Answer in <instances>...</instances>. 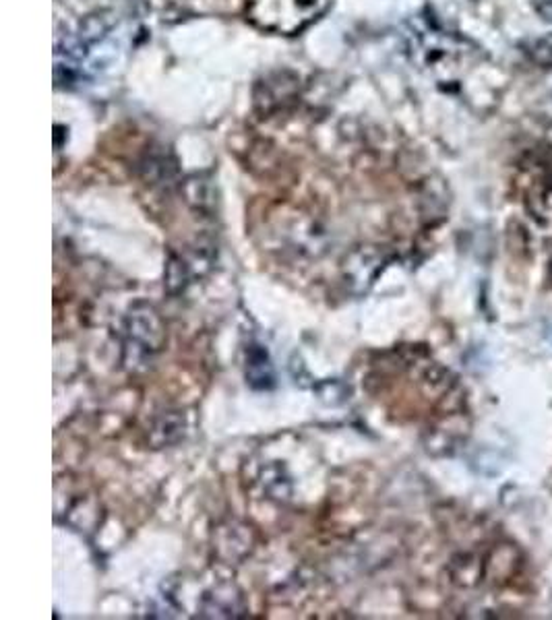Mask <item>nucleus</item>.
Instances as JSON below:
<instances>
[{"mask_svg": "<svg viewBox=\"0 0 552 620\" xmlns=\"http://www.w3.org/2000/svg\"><path fill=\"white\" fill-rule=\"evenodd\" d=\"M247 381L253 389H271L275 385L273 366L263 346H251L247 350Z\"/></svg>", "mask_w": 552, "mask_h": 620, "instance_id": "5", "label": "nucleus"}, {"mask_svg": "<svg viewBox=\"0 0 552 620\" xmlns=\"http://www.w3.org/2000/svg\"><path fill=\"white\" fill-rule=\"evenodd\" d=\"M247 5L249 17L261 29L294 36L317 19L323 0H247Z\"/></svg>", "mask_w": 552, "mask_h": 620, "instance_id": "2", "label": "nucleus"}, {"mask_svg": "<svg viewBox=\"0 0 552 620\" xmlns=\"http://www.w3.org/2000/svg\"><path fill=\"white\" fill-rule=\"evenodd\" d=\"M550 282H552V259H550Z\"/></svg>", "mask_w": 552, "mask_h": 620, "instance_id": "8", "label": "nucleus"}, {"mask_svg": "<svg viewBox=\"0 0 552 620\" xmlns=\"http://www.w3.org/2000/svg\"><path fill=\"white\" fill-rule=\"evenodd\" d=\"M127 341L137 356H151L158 352L164 341V327L156 310L147 304H137L127 319Z\"/></svg>", "mask_w": 552, "mask_h": 620, "instance_id": "3", "label": "nucleus"}, {"mask_svg": "<svg viewBox=\"0 0 552 620\" xmlns=\"http://www.w3.org/2000/svg\"><path fill=\"white\" fill-rule=\"evenodd\" d=\"M112 27H114V17L106 11L87 15L79 25L75 42L87 52L91 46L104 42L110 36Z\"/></svg>", "mask_w": 552, "mask_h": 620, "instance_id": "4", "label": "nucleus"}, {"mask_svg": "<svg viewBox=\"0 0 552 620\" xmlns=\"http://www.w3.org/2000/svg\"><path fill=\"white\" fill-rule=\"evenodd\" d=\"M521 52L528 56L532 65L540 69H552V34L524 42L521 44Z\"/></svg>", "mask_w": 552, "mask_h": 620, "instance_id": "6", "label": "nucleus"}, {"mask_svg": "<svg viewBox=\"0 0 552 620\" xmlns=\"http://www.w3.org/2000/svg\"><path fill=\"white\" fill-rule=\"evenodd\" d=\"M410 54L418 65L439 79H451L459 65L470 58V44L439 29H414L410 34Z\"/></svg>", "mask_w": 552, "mask_h": 620, "instance_id": "1", "label": "nucleus"}, {"mask_svg": "<svg viewBox=\"0 0 552 620\" xmlns=\"http://www.w3.org/2000/svg\"><path fill=\"white\" fill-rule=\"evenodd\" d=\"M532 3V9L534 13L546 21V23H552V0H530Z\"/></svg>", "mask_w": 552, "mask_h": 620, "instance_id": "7", "label": "nucleus"}]
</instances>
